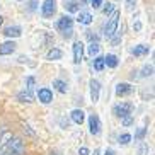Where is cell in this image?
<instances>
[{"mask_svg":"<svg viewBox=\"0 0 155 155\" xmlns=\"http://www.w3.org/2000/svg\"><path fill=\"white\" fill-rule=\"evenodd\" d=\"M118 24H119V12L118 10H113V12L107 15V22H106V28H104V36L107 38V39L118 31Z\"/></svg>","mask_w":155,"mask_h":155,"instance_id":"cell-1","label":"cell"},{"mask_svg":"<svg viewBox=\"0 0 155 155\" xmlns=\"http://www.w3.org/2000/svg\"><path fill=\"white\" fill-rule=\"evenodd\" d=\"M5 147H7L9 152H12V153H15V155H24L26 153V145H24V141L21 140V138L12 137Z\"/></svg>","mask_w":155,"mask_h":155,"instance_id":"cell-2","label":"cell"},{"mask_svg":"<svg viewBox=\"0 0 155 155\" xmlns=\"http://www.w3.org/2000/svg\"><path fill=\"white\" fill-rule=\"evenodd\" d=\"M133 109H135V106H133L131 102H121V104H116L113 107V113H114L116 118H124L128 114H131Z\"/></svg>","mask_w":155,"mask_h":155,"instance_id":"cell-3","label":"cell"},{"mask_svg":"<svg viewBox=\"0 0 155 155\" xmlns=\"http://www.w3.org/2000/svg\"><path fill=\"white\" fill-rule=\"evenodd\" d=\"M56 12V0H45L41 5V15L45 19L53 17Z\"/></svg>","mask_w":155,"mask_h":155,"instance_id":"cell-4","label":"cell"},{"mask_svg":"<svg viewBox=\"0 0 155 155\" xmlns=\"http://www.w3.org/2000/svg\"><path fill=\"white\" fill-rule=\"evenodd\" d=\"M101 128H102V124H101L99 116L97 114H91L89 116V131H91V135H94V137L101 135Z\"/></svg>","mask_w":155,"mask_h":155,"instance_id":"cell-5","label":"cell"},{"mask_svg":"<svg viewBox=\"0 0 155 155\" xmlns=\"http://www.w3.org/2000/svg\"><path fill=\"white\" fill-rule=\"evenodd\" d=\"M89 87H91V99L96 104V102H99V97H101V82L96 80V78H92L89 82Z\"/></svg>","mask_w":155,"mask_h":155,"instance_id":"cell-6","label":"cell"},{"mask_svg":"<svg viewBox=\"0 0 155 155\" xmlns=\"http://www.w3.org/2000/svg\"><path fill=\"white\" fill-rule=\"evenodd\" d=\"M82 60H84V43L75 41L73 43V63L78 65L82 63Z\"/></svg>","mask_w":155,"mask_h":155,"instance_id":"cell-7","label":"cell"},{"mask_svg":"<svg viewBox=\"0 0 155 155\" xmlns=\"http://www.w3.org/2000/svg\"><path fill=\"white\" fill-rule=\"evenodd\" d=\"M38 99H39V102H43V104H50V102H53V92H51V89H48V87H41V89L38 91Z\"/></svg>","mask_w":155,"mask_h":155,"instance_id":"cell-8","label":"cell"},{"mask_svg":"<svg viewBox=\"0 0 155 155\" xmlns=\"http://www.w3.org/2000/svg\"><path fill=\"white\" fill-rule=\"evenodd\" d=\"M133 92V85L131 84H128V82H121L116 85V96L119 97H123V96H130Z\"/></svg>","mask_w":155,"mask_h":155,"instance_id":"cell-9","label":"cell"},{"mask_svg":"<svg viewBox=\"0 0 155 155\" xmlns=\"http://www.w3.org/2000/svg\"><path fill=\"white\" fill-rule=\"evenodd\" d=\"M15 43L14 41H5V43H2L0 45V55L2 56H7V55H12L15 51Z\"/></svg>","mask_w":155,"mask_h":155,"instance_id":"cell-10","label":"cell"},{"mask_svg":"<svg viewBox=\"0 0 155 155\" xmlns=\"http://www.w3.org/2000/svg\"><path fill=\"white\" fill-rule=\"evenodd\" d=\"M73 26V19L68 17V15H63V17L58 19V22H56V28L58 31H65V29H68Z\"/></svg>","mask_w":155,"mask_h":155,"instance_id":"cell-11","label":"cell"},{"mask_svg":"<svg viewBox=\"0 0 155 155\" xmlns=\"http://www.w3.org/2000/svg\"><path fill=\"white\" fill-rule=\"evenodd\" d=\"M70 118H72V121L75 124H82L84 121H85V113H84L82 109H73L72 113H70Z\"/></svg>","mask_w":155,"mask_h":155,"instance_id":"cell-12","label":"cell"},{"mask_svg":"<svg viewBox=\"0 0 155 155\" xmlns=\"http://www.w3.org/2000/svg\"><path fill=\"white\" fill-rule=\"evenodd\" d=\"M17 99L21 101V102H26V104H31V102H34V96H32V92L29 91V89H26V91L19 92L17 94Z\"/></svg>","mask_w":155,"mask_h":155,"instance_id":"cell-13","label":"cell"},{"mask_svg":"<svg viewBox=\"0 0 155 155\" xmlns=\"http://www.w3.org/2000/svg\"><path fill=\"white\" fill-rule=\"evenodd\" d=\"M4 34L7 38H19L22 34V29L19 28V26H9V28L4 29Z\"/></svg>","mask_w":155,"mask_h":155,"instance_id":"cell-14","label":"cell"},{"mask_svg":"<svg viewBox=\"0 0 155 155\" xmlns=\"http://www.w3.org/2000/svg\"><path fill=\"white\" fill-rule=\"evenodd\" d=\"M61 56H63V53H61V50H58V48H51V50L46 53V60H50V61L60 60Z\"/></svg>","mask_w":155,"mask_h":155,"instance_id":"cell-15","label":"cell"},{"mask_svg":"<svg viewBox=\"0 0 155 155\" xmlns=\"http://www.w3.org/2000/svg\"><path fill=\"white\" fill-rule=\"evenodd\" d=\"M150 51V46H147V45H138V46H135L131 50V53L135 56H143V55H147Z\"/></svg>","mask_w":155,"mask_h":155,"instance_id":"cell-16","label":"cell"},{"mask_svg":"<svg viewBox=\"0 0 155 155\" xmlns=\"http://www.w3.org/2000/svg\"><path fill=\"white\" fill-rule=\"evenodd\" d=\"M92 19H94V17H92L91 12H80L77 21H78L80 24H84V26H89V24L92 22Z\"/></svg>","mask_w":155,"mask_h":155,"instance_id":"cell-17","label":"cell"},{"mask_svg":"<svg viewBox=\"0 0 155 155\" xmlns=\"http://www.w3.org/2000/svg\"><path fill=\"white\" fill-rule=\"evenodd\" d=\"M118 56L116 55H106L104 56V65H107V67H109V68H116V67H118Z\"/></svg>","mask_w":155,"mask_h":155,"instance_id":"cell-18","label":"cell"},{"mask_svg":"<svg viewBox=\"0 0 155 155\" xmlns=\"http://www.w3.org/2000/svg\"><path fill=\"white\" fill-rule=\"evenodd\" d=\"M65 10H67V12H78V10H80V5H78L77 0H70V2L65 4Z\"/></svg>","mask_w":155,"mask_h":155,"instance_id":"cell-19","label":"cell"},{"mask_svg":"<svg viewBox=\"0 0 155 155\" xmlns=\"http://www.w3.org/2000/svg\"><path fill=\"white\" fill-rule=\"evenodd\" d=\"M94 70H96V72H102V70H104V56H96V58H94Z\"/></svg>","mask_w":155,"mask_h":155,"instance_id":"cell-20","label":"cell"},{"mask_svg":"<svg viewBox=\"0 0 155 155\" xmlns=\"http://www.w3.org/2000/svg\"><path fill=\"white\" fill-rule=\"evenodd\" d=\"M53 87H55L58 92H61V94H65V92H67V89H68V87H67V84H65L63 80H60V78H56L55 82H53Z\"/></svg>","mask_w":155,"mask_h":155,"instance_id":"cell-21","label":"cell"},{"mask_svg":"<svg viewBox=\"0 0 155 155\" xmlns=\"http://www.w3.org/2000/svg\"><path fill=\"white\" fill-rule=\"evenodd\" d=\"M138 155H148V152H150V148H148V143L147 141L141 140L140 143H138Z\"/></svg>","mask_w":155,"mask_h":155,"instance_id":"cell-22","label":"cell"},{"mask_svg":"<svg viewBox=\"0 0 155 155\" xmlns=\"http://www.w3.org/2000/svg\"><path fill=\"white\" fill-rule=\"evenodd\" d=\"M153 75V65H145L140 70V77H152Z\"/></svg>","mask_w":155,"mask_h":155,"instance_id":"cell-23","label":"cell"},{"mask_svg":"<svg viewBox=\"0 0 155 155\" xmlns=\"http://www.w3.org/2000/svg\"><path fill=\"white\" fill-rule=\"evenodd\" d=\"M101 46L97 41H91V45H89V55L91 56H97V53H99Z\"/></svg>","mask_w":155,"mask_h":155,"instance_id":"cell-24","label":"cell"},{"mask_svg":"<svg viewBox=\"0 0 155 155\" xmlns=\"http://www.w3.org/2000/svg\"><path fill=\"white\" fill-rule=\"evenodd\" d=\"M145 137H147V128L145 126H140V128H138V131L135 133V140L141 141V140H145Z\"/></svg>","mask_w":155,"mask_h":155,"instance_id":"cell-25","label":"cell"},{"mask_svg":"<svg viewBox=\"0 0 155 155\" xmlns=\"http://www.w3.org/2000/svg\"><path fill=\"white\" fill-rule=\"evenodd\" d=\"M130 141H131V135H130V133H123V135L118 138V143H119V145H123V147L128 145Z\"/></svg>","mask_w":155,"mask_h":155,"instance_id":"cell-26","label":"cell"},{"mask_svg":"<svg viewBox=\"0 0 155 155\" xmlns=\"http://www.w3.org/2000/svg\"><path fill=\"white\" fill-rule=\"evenodd\" d=\"M121 123H123V126H131V124L135 123V119H133V114H128V116L121 118Z\"/></svg>","mask_w":155,"mask_h":155,"instance_id":"cell-27","label":"cell"},{"mask_svg":"<svg viewBox=\"0 0 155 155\" xmlns=\"http://www.w3.org/2000/svg\"><path fill=\"white\" fill-rule=\"evenodd\" d=\"M22 130H24V133H28L29 137H32V138H36V133L31 130V126L29 124H22Z\"/></svg>","mask_w":155,"mask_h":155,"instance_id":"cell-28","label":"cell"},{"mask_svg":"<svg viewBox=\"0 0 155 155\" xmlns=\"http://www.w3.org/2000/svg\"><path fill=\"white\" fill-rule=\"evenodd\" d=\"M113 10H114V5L111 4V2H107V5H106L104 10H102V14H104V15H109L111 12H113Z\"/></svg>","mask_w":155,"mask_h":155,"instance_id":"cell-29","label":"cell"},{"mask_svg":"<svg viewBox=\"0 0 155 155\" xmlns=\"http://www.w3.org/2000/svg\"><path fill=\"white\" fill-rule=\"evenodd\" d=\"M61 34H63L65 39H70L73 36V28H68V29H65V31H61Z\"/></svg>","mask_w":155,"mask_h":155,"instance_id":"cell-30","label":"cell"},{"mask_svg":"<svg viewBox=\"0 0 155 155\" xmlns=\"http://www.w3.org/2000/svg\"><path fill=\"white\" fill-rule=\"evenodd\" d=\"M102 2H104V0H89L91 7H94V9H99L101 5H102Z\"/></svg>","mask_w":155,"mask_h":155,"instance_id":"cell-31","label":"cell"},{"mask_svg":"<svg viewBox=\"0 0 155 155\" xmlns=\"http://www.w3.org/2000/svg\"><path fill=\"white\" fill-rule=\"evenodd\" d=\"M137 5V0H126V10H133Z\"/></svg>","mask_w":155,"mask_h":155,"instance_id":"cell-32","label":"cell"},{"mask_svg":"<svg viewBox=\"0 0 155 155\" xmlns=\"http://www.w3.org/2000/svg\"><path fill=\"white\" fill-rule=\"evenodd\" d=\"M32 87H34V77H29V78H28V87H26V89L32 91Z\"/></svg>","mask_w":155,"mask_h":155,"instance_id":"cell-33","label":"cell"},{"mask_svg":"<svg viewBox=\"0 0 155 155\" xmlns=\"http://www.w3.org/2000/svg\"><path fill=\"white\" fill-rule=\"evenodd\" d=\"M85 34H87V38H89L91 41H97V36L96 34H92V31H85Z\"/></svg>","mask_w":155,"mask_h":155,"instance_id":"cell-34","label":"cell"},{"mask_svg":"<svg viewBox=\"0 0 155 155\" xmlns=\"http://www.w3.org/2000/svg\"><path fill=\"white\" fill-rule=\"evenodd\" d=\"M91 152H89V148H85V147H82V148H78V155H89Z\"/></svg>","mask_w":155,"mask_h":155,"instance_id":"cell-35","label":"cell"},{"mask_svg":"<svg viewBox=\"0 0 155 155\" xmlns=\"http://www.w3.org/2000/svg\"><path fill=\"white\" fill-rule=\"evenodd\" d=\"M36 5H38V0H31V4H29V10H36Z\"/></svg>","mask_w":155,"mask_h":155,"instance_id":"cell-36","label":"cell"},{"mask_svg":"<svg viewBox=\"0 0 155 155\" xmlns=\"http://www.w3.org/2000/svg\"><path fill=\"white\" fill-rule=\"evenodd\" d=\"M133 29H135V31H140V29H141V22H140V21H137V22L133 24Z\"/></svg>","mask_w":155,"mask_h":155,"instance_id":"cell-37","label":"cell"},{"mask_svg":"<svg viewBox=\"0 0 155 155\" xmlns=\"http://www.w3.org/2000/svg\"><path fill=\"white\" fill-rule=\"evenodd\" d=\"M104 155H116V153H114V150H113V148H107V150L104 152Z\"/></svg>","mask_w":155,"mask_h":155,"instance_id":"cell-38","label":"cell"},{"mask_svg":"<svg viewBox=\"0 0 155 155\" xmlns=\"http://www.w3.org/2000/svg\"><path fill=\"white\" fill-rule=\"evenodd\" d=\"M0 155H15V153H12V152H7V153H0Z\"/></svg>","mask_w":155,"mask_h":155,"instance_id":"cell-39","label":"cell"},{"mask_svg":"<svg viewBox=\"0 0 155 155\" xmlns=\"http://www.w3.org/2000/svg\"><path fill=\"white\" fill-rule=\"evenodd\" d=\"M2 22H4V17H2V15H0V26H2Z\"/></svg>","mask_w":155,"mask_h":155,"instance_id":"cell-40","label":"cell"},{"mask_svg":"<svg viewBox=\"0 0 155 155\" xmlns=\"http://www.w3.org/2000/svg\"><path fill=\"white\" fill-rule=\"evenodd\" d=\"M94 155H99V150H94Z\"/></svg>","mask_w":155,"mask_h":155,"instance_id":"cell-41","label":"cell"},{"mask_svg":"<svg viewBox=\"0 0 155 155\" xmlns=\"http://www.w3.org/2000/svg\"><path fill=\"white\" fill-rule=\"evenodd\" d=\"M50 155H58V153H56V152H51V153Z\"/></svg>","mask_w":155,"mask_h":155,"instance_id":"cell-42","label":"cell"},{"mask_svg":"<svg viewBox=\"0 0 155 155\" xmlns=\"http://www.w3.org/2000/svg\"><path fill=\"white\" fill-rule=\"evenodd\" d=\"M84 2H89V0H84Z\"/></svg>","mask_w":155,"mask_h":155,"instance_id":"cell-43","label":"cell"}]
</instances>
